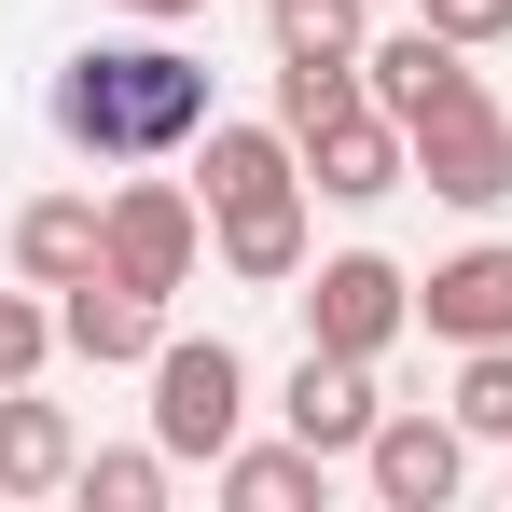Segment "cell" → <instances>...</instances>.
<instances>
[{
	"label": "cell",
	"instance_id": "obj_1",
	"mask_svg": "<svg viewBox=\"0 0 512 512\" xmlns=\"http://www.w3.org/2000/svg\"><path fill=\"white\" fill-rule=\"evenodd\" d=\"M56 139L111 153V167H153L180 139H208V56H180V42H84L56 70Z\"/></svg>",
	"mask_w": 512,
	"mask_h": 512
},
{
	"label": "cell",
	"instance_id": "obj_2",
	"mask_svg": "<svg viewBox=\"0 0 512 512\" xmlns=\"http://www.w3.org/2000/svg\"><path fill=\"white\" fill-rule=\"evenodd\" d=\"M236 429H250V360H236L222 333H167V346H153V443L222 471Z\"/></svg>",
	"mask_w": 512,
	"mask_h": 512
},
{
	"label": "cell",
	"instance_id": "obj_3",
	"mask_svg": "<svg viewBox=\"0 0 512 512\" xmlns=\"http://www.w3.org/2000/svg\"><path fill=\"white\" fill-rule=\"evenodd\" d=\"M402 139H416V180L443 194V208H512V111L485 84H443Z\"/></svg>",
	"mask_w": 512,
	"mask_h": 512
},
{
	"label": "cell",
	"instance_id": "obj_4",
	"mask_svg": "<svg viewBox=\"0 0 512 512\" xmlns=\"http://www.w3.org/2000/svg\"><path fill=\"white\" fill-rule=\"evenodd\" d=\"M194 250H208V194H180V180H125V194H97V263H111V277L180 291Z\"/></svg>",
	"mask_w": 512,
	"mask_h": 512
},
{
	"label": "cell",
	"instance_id": "obj_5",
	"mask_svg": "<svg viewBox=\"0 0 512 512\" xmlns=\"http://www.w3.org/2000/svg\"><path fill=\"white\" fill-rule=\"evenodd\" d=\"M416 333V277L388 250H333L305 277V346H346V360H388V346Z\"/></svg>",
	"mask_w": 512,
	"mask_h": 512
},
{
	"label": "cell",
	"instance_id": "obj_6",
	"mask_svg": "<svg viewBox=\"0 0 512 512\" xmlns=\"http://www.w3.org/2000/svg\"><path fill=\"white\" fill-rule=\"evenodd\" d=\"M457 471H471V429L457 416H374V443H360V485H374V512H443L457 499Z\"/></svg>",
	"mask_w": 512,
	"mask_h": 512
},
{
	"label": "cell",
	"instance_id": "obj_7",
	"mask_svg": "<svg viewBox=\"0 0 512 512\" xmlns=\"http://www.w3.org/2000/svg\"><path fill=\"white\" fill-rule=\"evenodd\" d=\"M56 333H70V360H97V374H153V346H167V291H139V277H70L56 291Z\"/></svg>",
	"mask_w": 512,
	"mask_h": 512
},
{
	"label": "cell",
	"instance_id": "obj_8",
	"mask_svg": "<svg viewBox=\"0 0 512 512\" xmlns=\"http://www.w3.org/2000/svg\"><path fill=\"white\" fill-rule=\"evenodd\" d=\"M277 416H291V443H319V457H360L374 443V360H346V346H305L291 360V388H277Z\"/></svg>",
	"mask_w": 512,
	"mask_h": 512
},
{
	"label": "cell",
	"instance_id": "obj_9",
	"mask_svg": "<svg viewBox=\"0 0 512 512\" xmlns=\"http://www.w3.org/2000/svg\"><path fill=\"white\" fill-rule=\"evenodd\" d=\"M402 180H416V139H402L374 97L305 139V194H333V208H374V194H402Z\"/></svg>",
	"mask_w": 512,
	"mask_h": 512
},
{
	"label": "cell",
	"instance_id": "obj_10",
	"mask_svg": "<svg viewBox=\"0 0 512 512\" xmlns=\"http://www.w3.org/2000/svg\"><path fill=\"white\" fill-rule=\"evenodd\" d=\"M416 319L443 346H512V236H471L457 263L416 277Z\"/></svg>",
	"mask_w": 512,
	"mask_h": 512
},
{
	"label": "cell",
	"instance_id": "obj_11",
	"mask_svg": "<svg viewBox=\"0 0 512 512\" xmlns=\"http://www.w3.org/2000/svg\"><path fill=\"white\" fill-rule=\"evenodd\" d=\"M70 471H84V429H70V402L0 388V499H70Z\"/></svg>",
	"mask_w": 512,
	"mask_h": 512
},
{
	"label": "cell",
	"instance_id": "obj_12",
	"mask_svg": "<svg viewBox=\"0 0 512 512\" xmlns=\"http://www.w3.org/2000/svg\"><path fill=\"white\" fill-rule=\"evenodd\" d=\"M443 84H471V42H443L429 14H416V28H388V42H360V97H374L388 125H416Z\"/></svg>",
	"mask_w": 512,
	"mask_h": 512
},
{
	"label": "cell",
	"instance_id": "obj_13",
	"mask_svg": "<svg viewBox=\"0 0 512 512\" xmlns=\"http://www.w3.org/2000/svg\"><path fill=\"white\" fill-rule=\"evenodd\" d=\"M305 153H291V125H222L208 111V153H194V194H208V222L222 208H250V194H291Z\"/></svg>",
	"mask_w": 512,
	"mask_h": 512
},
{
	"label": "cell",
	"instance_id": "obj_14",
	"mask_svg": "<svg viewBox=\"0 0 512 512\" xmlns=\"http://www.w3.org/2000/svg\"><path fill=\"white\" fill-rule=\"evenodd\" d=\"M208 236H222V277L291 291V277H305V180H291V194H250V208H222Z\"/></svg>",
	"mask_w": 512,
	"mask_h": 512
},
{
	"label": "cell",
	"instance_id": "obj_15",
	"mask_svg": "<svg viewBox=\"0 0 512 512\" xmlns=\"http://www.w3.org/2000/svg\"><path fill=\"white\" fill-rule=\"evenodd\" d=\"M14 277H28V291L97 277V194H28V208H14Z\"/></svg>",
	"mask_w": 512,
	"mask_h": 512
},
{
	"label": "cell",
	"instance_id": "obj_16",
	"mask_svg": "<svg viewBox=\"0 0 512 512\" xmlns=\"http://www.w3.org/2000/svg\"><path fill=\"white\" fill-rule=\"evenodd\" d=\"M319 485H333L319 443H236V457H222V499H236V512H305Z\"/></svg>",
	"mask_w": 512,
	"mask_h": 512
},
{
	"label": "cell",
	"instance_id": "obj_17",
	"mask_svg": "<svg viewBox=\"0 0 512 512\" xmlns=\"http://www.w3.org/2000/svg\"><path fill=\"white\" fill-rule=\"evenodd\" d=\"M167 443H111V457H84L70 471V499H97V512H167Z\"/></svg>",
	"mask_w": 512,
	"mask_h": 512
},
{
	"label": "cell",
	"instance_id": "obj_18",
	"mask_svg": "<svg viewBox=\"0 0 512 512\" xmlns=\"http://www.w3.org/2000/svg\"><path fill=\"white\" fill-rule=\"evenodd\" d=\"M277 56H360L374 42V0H263Z\"/></svg>",
	"mask_w": 512,
	"mask_h": 512
},
{
	"label": "cell",
	"instance_id": "obj_19",
	"mask_svg": "<svg viewBox=\"0 0 512 512\" xmlns=\"http://www.w3.org/2000/svg\"><path fill=\"white\" fill-rule=\"evenodd\" d=\"M443 416L471 429V443H512V346H471V360H457V402H443Z\"/></svg>",
	"mask_w": 512,
	"mask_h": 512
},
{
	"label": "cell",
	"instance_id": "obj_20",
	"mask_svg": "<svg viewBox=\"0 0 512 512\" xmlns=\"http://www.w3.org/2000/svg\"><path fill=\"white\" fill-rule=\"evenodd\" d=\"M56 305H28V291H0V388H42V360H56Z\"/></svg>",
	"mask_w": 512,
	"mask_h": 512
},
{
	"label": "cell",
	"instance_id": "obj_21",
	"mask_svg": "<svg viewBox=\"0 0 512 512\" xmlns=\"http://www.w3.org/2000/svg\"><path fill=\"white\" fill-rule=\"evenodd\" d=\"M429 28H443V42H471V56H485V42H512V0H416Z\"/></svg>",
	"mask_w": 512,
	"mask_h": 512
},
{
	"label": "cell",
	"instance_id": "obj_22",
	"mask_svg": "<svg viewBox=\"0 0 512 512\" xmlns=\"http://www.w3.org/2000/svg\"><path fill=\"white\" fill-rule=\"evenodd\" d=\"M125 14H153V28H180V14H208V0H125Z\"/></svg>",
	"mask_w": 512,
	"mask_h": 512
}]
</instances>
